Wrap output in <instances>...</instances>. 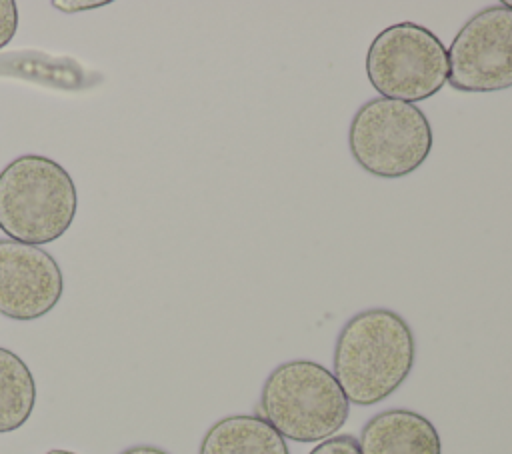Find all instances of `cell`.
I'll use <instances>...</instances> for the list:
<instances>
[{
    "mask_svg": "<svg viewBox=\"0 0 512 454\" xmlns=\"http://www.w3.org/2000/svg\"><path fill=\"white\" fill-rule=\"evenodd\" d=\"M414 358L410 324L390 308H366L340 328L332 374L350 404L374 406L406 382Z\"/></svg>",
    "mask_w": 512,
    "mask_h": 454,
    "instance_id": "cell-1",
    "label": "cell"
},
{
    "mask_svg": "<svg viewBox=\"0 0 512 454\" xmlns=\"http://www.w3.org/2000/svg\"><path fill=\"white\" fill-rule=\"evenodd\" d=\"M78 192L68 170L42 154H22L0 170V230L42 246L72 226Z\"/></svg>",
    "mask_w": 512,
    "mask_h": 454,
    "instance_id": "cell-2",
    "label": "cell"
},
{
    "mask_svg": "<svg viewBox=\"0 0 512 454\" xmlns=\"http://www.w3.org/2000/svg\"><path fill=\"white\" fill-rule=\"evenodd\" d=\"M258 410L284 440L322 442L348 420L350 402L332 370L298 358L278 364L262 384Z\"/></svg>",
    "mask_w": 512,
    "mask_h": 454,
    "instance_id": "cell-3",
    "label": "cell"
},
{
    "mask_svg": "<svg viewBox=\"0 0 512 454\" xmlns=\"http://www.w3.org/2000/svg\"><path fill=\"white\" fill-rule=\"evenodd\" d=\"M434 138L424 110L416 104L370 98L354 112L348 150L354 162L378 178H404L430 156Z\"/></svg>",
    "mask_w": 512,
    "mask_h": 454,
    "instance_id": "cell-4",
    "label": "cell"
},
{
    "mask_svg": "<svg viewBox=\"0 0 512 454\" xmlns=\"http://www.w3.org/2000/svg\"><path fill=\"white\" fill-rule=\"evenodd\" d=\"M372 88L390 100L422 102L448 82V52L442 40L416 22H396L380 30L366 52Z\"/></svg>",
    "mask_w": 512,
    "mask_h": 454,
    "instance_id": "cell-5",
    "label": "cell"
},
{
    "mask_svg": "<svg viewBox=\"0 0 512 454\" xmlns=\"http://www.w3.org/2000/svg\"><path fill=\"white\" fill-rule=\"evenodd\" d=\"M448 52V84L458 92L512 88V10L490 4L456 32Z\"/></svg>",
    "mask_w": 512,
    "mask_h": 454,
    "instance_id": "cell-6",
    "label": "cell"
},
{
    "mask_svg": "<svg viewBox=\"0 0 512 454\" xmlns=\"http://www.w3.org/2000/svg\"><path fill=\"white\" fill-rule=\"evenodd\" d=\"M64 294L58 262L40 246L0 240V314L12 320L46 316Z\"/></svg>",
    "mask_w": 512,
    "mask_h": 454,
    "instance_id": "cell-7",
    "label": "cell"
},
{
    "mask_svg": "<svg viewBox=\"0 0 512 454\" xmlns=\"http://www.w3.org/2000/svg\"><path fill=\"white\" fill-rule=\"evenodd\" d=\"M358 448L360 454H442V440L424 414L390 408L362 426Z\"/></svg>",
    "mask_w": 512,
    "mask_h": 454,
    "instance_id": "cell-8",
    "label": "cell"
},
{
    "mask_svg": "<svg viewBox=\"0 0 512 454\" xmlns=\"http://www.w3.org/2000/svg\"><path fill=\"white\" fill-rule=\"evenodd\" d=\"M198 454H290V448L262 416L232 414L206 430Z\"/></svg>",
    "mask_w": 512,
    "mask_h": 454,
    "instance_id": "cell-9",
    "label": "cell"
},
{
    "mask_svg": "<svg viewBox=\"0 0 512 454\" xmlns=\"http://www.w3.org/2000/svg\"><path fill=\"white\" fill-rule=\"evenodd\" d=\"M36 406V380L28 364L0 346V434L14 432L28 422Z\"/></svg>",
    "mask_w": 512,
    "mask_h": 454,
    "instance_id": "cell-10",
    "label": "cell"
},
{
    "mask_svg": "<svg viewBox=\"0 0 512 454\" xmlns=\"http://www.w3.org/2000/svg\"><path fill=\"white\" fill-rule=\"evenodd\" d=\"M308 454H360V448L354 436L340 434L318 442Z\"/></svg>",
    "mask_w": 512,
    "mask_h": 454,
    "instance_id": "cell-11",
    "label": "cell"
},
{
    "mask_svg": "<svg viewBox=\"0 0 512 454\" xmlns=\"http://www.w3.org/2000/svg\"><path fill=\"white\" fill-rule=\"evenodd\" d=\"M18 30V6L12 0H0V48H4Z\"/></svg>",
    "mask_w": 512,
    "mask_h": 454,
    "instance_id": "cell-12",
    "label": "cell"
},
{
    "mask_svg": "<svg viewBox=\"0 0 512 454\" xmlns=\"http://www.w3.org/2000/svg\"><path fill=\"white\" fill-rule=\"evenodd\" d=\"M108 2L104 0H54L52 6L62 10V12H82V10H92V8H100Z\"/></svg>",
    "mask_w": 512,
    "mask_h": 454,
    "instance_id": "cell-13",
    "label": "cell"
},
{
    "mask_svg": "<svg viewBox=\"0 0 512 454\" xmlns=\"http://www.w3.org/2000/svg\"><path fill=\"white\" fill-rule=\"evenodd\" d=\"M120 454H168L166 450L158 448V446H150V444H138V446H132V448H126L122 450Z\"/></svg>",
    "mask_w": 512,
    "mask_h": 454,
    "instance_id": "cell-14",
    "label": "cell"
},
{
    "mask_svg": "<svg viewBox=\"0 0 512 454\" xmlns=\"http://www.w3.org/2000/svg\"><path fill=\"white\" fill-rule=\"evenodd\" d=\"M44 454H78V452H72V450H62V448H54V450H48Z\"/></svg>",
    "mask_w": 512,
    "mask_h": 454,
    "instance_id": "cell-15",
    "label": "cell"
},
{
    "mask_svg": "<svg viewBox=\"0 0 512 454\" xmlns=\"http://www.w3.org/2000/svg\"><path fill=\"white\" fill-rule=\"evenodd\" d=\"M502 4H504V6H506V8H510V10H512V0H504V2H502Z\"/></svg>",
    "mask_w": 512,
    "mask_h": 454,
    "instance_id": "cell-16",
    "label": "cell"
}]
</instances>
